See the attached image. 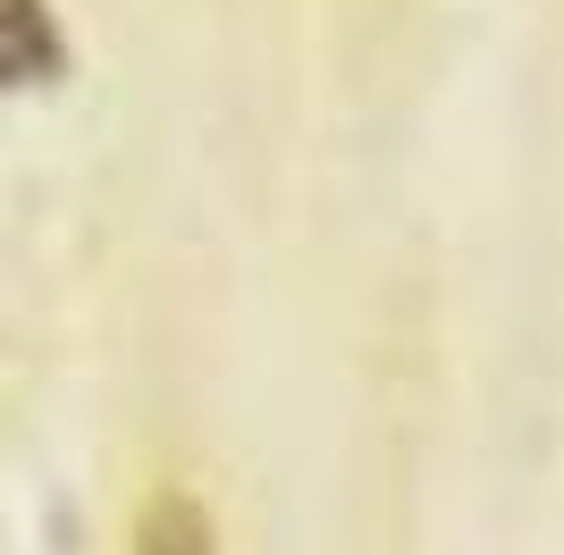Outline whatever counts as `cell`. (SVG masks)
<instances>
[{"instance_id": "1", "label": "cell", "mask_w": 564, "mask_h": 555, "mask_svg": "<svg viewBox=\"0 0 564 555\" xmlns=\"http://www.w3.org/2000/svg\"><path fill=\"white\" fill-rule=\"evenodd\" d=\"M127 555H219V522L194 488L161 480L135 505V522H127Z\"/></svg>"}, {"instance_id": "2", "label": "cell", "mask_w": 564, "mask_h": 555, "mask_svg": "<svg viewBox=\"0 0 564 555\" xmlns=\"http://www.w3.org/2000/svg\"><path fill=\"white\" fill-rule=\"evenodd\" d=\"M9 25H18V76H25V85H43L51 59H59V51L43 43V0H18V9H9Z\"/></svg>"}]
</instances>
